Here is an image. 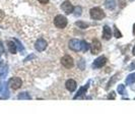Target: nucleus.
<instances>
[{"mask_svg": "<svg viewBox=\"0 0 135 122\" xmlns=\"http://www.w3.org/2000/svg\"><path fill=\"white\" fill-rule=\"evenodd\" d=\"M0 56H1V53H0Z\"/></svg>", "mask_w": 135, "mask_h": 122, "instance_id": "nucleus-34", "label": "nucleus"}, {"mask_svg": "<svg viewBox=\"0 0 135 122\" xmlns=\"http://www.w3.org/2000/svg\"><path fill=\"white\" fill-rule=\"evenodd\" d=\"M35 48L39 51V52H42L44 51L46 48H47V42L44 40V39H38V41L36 42V45H35Z\"/></svg>", "mask_w": 135, "mask_h": 122, "instance_id": "nucleus-9", "label": "nucleus"}, {"mask_svg": "<svg viewBox=\"0 0 135 122\" xmlns=\"http://www.w3.org/2000/svg\"><path fill=\"white\" fill-rule=\"evenodd\" d=\"M81 11H82V8H81L80 6L74 7V10H73V12H74V14L76 15V16H79V15L81 14Z\"/></svg>", "mask_w": 135, "mask_h": 122, "instance_id": "nucleus-19", "label": "nucleus"}, {"mask_svg": "<svg viewBox=\"0 0 135 122\" xmlns=\"http://www.w3.org/2000/svg\"><path fill=\"white\" fill-rule=\"evenodd\" d=\"M65 87H66V88L70 93H72V92H74L75 90H76L77 85H76V81H73V79H68L66 81V83H65Z\"/></svg>", "mask_w": 135, "mask_h": 122, "instance_id": "nucleus-10", "label": "nucleus"}, {"mask_svg": "<svg viewBox=\"0 0 135 122\" xmlns=\"http://www.w3.org/2000/svg\"><path fill=\"white\" fill-rule=\"evenodd\" d=\"M3 17H4V13H3V12L0 10V20H2Z\"/></svg>", "mask_w": 135, "mask_h": 122, "instance_id": "nucleus-30", "label": "nucleus"}, {"mask_svg": "<svg viewBox=\"0 0 135 122\" xmlns=\"http://www.w3.org/2000/svg\"><path fill=\"white\" fill-rule=\"evenodd\" d=\"M116 78H117V75H115V76H113V79H112V81H109V83H108V88L110 87V86H112L114 82H115V81H116Z\"/></svg>", "mask_w": 135, "mask_h": 122, "instance_id": "nucleus-24", "label": "nucleus"}, {"mask_svg": "<svg viewBox=\"0 0 135 122\" xmlns=\"http://www.w3.org/2000/svg\"><path fill=\"white\" fill-rule=\"evenodd\" d=\"M61 63H62V65H63L64 67H66V68H72L73 67V64H74L72 57L69 56V55H65L64 57H62Z\"/></svg>", "mask_w": 135, "mask_h": 122, "instance_id": "nucleus-6", "label": "nucleus"}, {"mask_svg": "<svg viewBox=\"0 0 135 122\" xmlns=\"http://www.w3.org/2000/svg\"><path fill=\"white\" fill-rule=\"evenodd\" d=\"M108 98H109V99H115V98H116L115 92H111V93H110V95H109Z\"/></svg>", "mask_w": 135, "mask_h": 122, "instance_id": "nucleus-25", "label": "nucleus"}, {"mask_svg": "<svg viewBox=\"0 0 135 122\" xmlns=\"http://www.w3.org/2000/svg\"><path fill=\"white\" fill-rule=\"evenodd\" d=\"M119 3L121 4V5H120V6H121V7H124V6H125V4H126L124 0H120V2H119Z\"/></svg>", "mask_w": 135, "mask_h": 122, "instance_id": "nucleus-27", "label": "nucleus"}, {"mask_svg": "<svg viewBox=\"0 0 135 122\" xmlns=\"http://www.w3.org/2000/svg\"><path fill=\"white\" fill-rule=\"evenodd\" d=\"M118 93H119L120 95H125V94H126L125 86H123V85H119V86H118Z\"/></svg>", "mask_w": 135, "mask_h": 122, "instance_id": "nucleus-18", "label": "nucleus"}, {"mask_svg": "<svg viewBox=\"0 0 135 122\" xmlns=\"http://www.w3.org/2000/svg\"><path fill=\"white\" fill-rule=\"evenodd\" d=\"M111 37H112V30H111V27H108V26H105L104 30H103V38L105 40H110Z\"/></svg>", "mask_w": 135, "mask_h": 122, "instance_id": "nucleus-11", "label": "nucleus"}, {"mask_svg": "<svg viewBox=\"0 0 135 122\" xmlns=\"http://www.w3.org/2000/svg\"><path fill=\"white\" fill-rule=\"evenodd\" d=\"M88 49H89V45L85 41H81V51L82 52H86Z\"/></svg>", "mask_w": 135, "mask_h": 122, "instance_id": "nucleus-17", "label": "nucleus"}, {"mask_svg": "<svg viewBox=\"0 0 135 122\" xmlns=\"http://www.w3.org/2000/svg\"><path fill=\"white\" fill-rule=\"evenodd\" d=\"M132 53H133V55H135V46H134V48H133V51H132Z\"/></svg>", "mask_w": 135, "mask_h": 122, "instance_id": "nucleus-32", "label": "nucleus"}, {"mask_svg": "<svg viewBox=\"0 0 135 122\" xmlns=\"http://www.w3.org/2000/svg\"><path fill=\"white\" fill-rule=\"evenodd\" d=\"M107 63V58L105 56H101L99 58H97L95 62L93 63V67L94 68H102L105 64Z\"/></svg>", "mask_w": 135, "mask_h": 122, "instance_id": "nucleus-8", "label": "nucleus"}, {"mask_svg": "<svg viewBox=\"0 0 135 122\" xmlns=\"http://www.w3.org/2000/svg\"><path fill=\"white\" fill-rule=\"evenodd\" d=\"M83 64H84V62H83V60H80V64H79L78 66H79V67H80L81 69H83V68H84V66H83Z\"/></svg>", "mask_w": 135, "mask_h": 122, "instance_id": "nucleus-28", "label": "nucleus"}, {"mask_svg": "<svg viewBox=\"0 0 135 122\" xmlns=\"http://www.w3.org/2000/svg\"><path fill=\"white\" fill-rule=\"evenodd\" d=\"M54 24L58 29H64L67 26V18L62 14H58L55 16Z\"/></svg>", "mask_w": 135, "mask_h": 122, "instance_id": "nucleus-2", "label": "nucleus"}, {"mask_svg": "<svg viewBox=\"0 0 135 122\" xmlns=\"http://www.w3.org/2000/svg\"><path fill=\"white\" fill-rule=\"evenodd\" d=\"M7 47H8V50H9L10 53H12V54L16 53L17 47H16V45H15V43H14L13 41H8L7 42Z\"/></svg>", "mask_w": 135, "mask_h": 122, "instance_id": "nucleus-12", "label": "nucleus"}, {"mask_svg": "<svg viewBox=\"0 0 135 122\" xmlns=\"http://www.w3.org/2000/svg\"><path fill=\"white\" fill-rule=\"evenodd\" d=\"M88 83H86L85 86H83V87H81L79 90H78V92H77V94L74 96V99H77L78 97H80V96H82L83 94H85L86 93V91H88Z\"/></svg>", "mask_w": 135, "mask_h": 122, "instance_id": "nucleus-14", "label": "nucleus"}, {"mask_svg": "<svg viewBox=\"0 0 135 122\" xmlns=\"http://www.w3.org/2000/svg\"><path fill=\"white\" fill-rule=\"evenodd\" d=\"M134 67H135V63H132V64L129 66V70H133Z\"/></svg>", "mask_w": 135, "mask_h": 122, "instance_id": "nucleus-29", "label": "nucleus"}, {"mask_svg": "<svg viewBox=\"0 0 135 122\" xmlns=\"http://www.w3.org/2000/svg\"><path fill=\"white\" fill-rule=\"evenodd\" d=\"M91 53L95 55V54H99L100 52H101L102 50V44L101 42L98 40V39H95V40L93 41V43H91Z\"/></svg>", "mask_w": 135, "mask_h": 122, "instance_id": "nucleus-7", "label": "nucleus"}, {"mask_svg": "<svg viewBox=\"0 0 135 122\" xmlns=\"http://www.w3.org/2000/svg\"><path fill=\"white\" fill-rule=\"evenodd\" d=\"M115 37L116 38H121L122 37V34L120 33V31L115 27Z\"/></svg>", "mask_w": 135, "mask_h": 122, "instance_id": "nucleus-23", "label": "nucleus"}, {"mask_svg": "<svg viewBox=\"0 0 135 122\" xmlns=\"http://www.w3.org/2000/svg\"><path fill=\"white\" fill-rule=\"evenodd\" d=\"M75 25L78 27V29H81V30L88 29V27H89V25H88V24L84 22V21H82V20H78V21H76V22H75Z\"/></svg>", "mask_w": 135, "mask_h": 122, "instance_id": "nucleus-15", "label": "nucleus"}, {"mask_svg": "<svg viewBox=\"0 0 135 122\" xmlns=\"http://www.w3.org/2000/svg\"><path fill=\"white\" fill-rule=\"evenodd\" d=\"M40 3H42V4H47L48 2H49V0H38Z\"/></svg>", "mask_w": 135, "mask_h": 122, "instance_id": "nucleus-26", "label": "nucleus"}, {"mask_svg": "<svg viewBox=\"0 0 135 122\" xmlns=\"http://www.w3.org/2000/svg\"><path fill=\"white\" fill-rule=\"evenodd\" d=\"M3 90V85H2V82L0 81V93H1V91Z\"/></svg>", "mask_w": 135, "mask_h": 122, "instance_id": "nucleus-31", "label": "nucleus"}, {"mask_svg": "<svg viewBox=\"0 0 135 122\" xmlns=\"http://www.w3.org/2000/svg\"><path fill=\"white\" fill-rule=\"evenodd\" d=\"M135 82V72L134 73H132V74H130L126 78V83L127 85H132V83H134Z\"/></svg>", "mask_w": 135, "mask_h": 122, "instance_id": "nucleus-16", "label": "nucleus"}, {"mask_svg": "<svg viewBox=\"0 0 135 122\" xmlns=\"http://www.w3.org/2000/svg\"><path fill=\"white\" fill-rule=\"evenodd\" d=\"M69 48L75 51V52H78L81 51V41L77 40V39H72V40L69 41Z\"/></svg>", "mask_w": 135, "mask_h": 122, "instance_id": "nucleus-5", "label": "nucleus"}, {"mask_svg": "<svg viewBox=\"0 0 135 122\" xmlns=\"http://www.w3.org/2000/svg\"><path fill=\"white\" fill-rule=\"evenodd\" d=\"M21 85H22V81H21V79H20V77H12V78H10L9 81H8V86L12 88V90L20 88L21 87Z\"/></svg>", "mask_w": 135, "mask_h": 122, "instance_id": "nucleus-4", "label": "nucleus"}, {"mask_svg": "<svg viewBox=\"0 0 135 122\" xmlns=\"http://www.w3.org/2000/svg\"><path fill=\"white\" fill-rule=\"evenodd\" d=\"M133 34H135V24L134 26H133Z\"/></svg>", "mask_w": 135, "mask_h": 122, "instance_id": "nucleus-33", "label": "nucleus"}, {"mask_svg": "<svg viewBox=\"0 0 135 122\" xmlns=\"http://www.w3.org/2000/svg\"><path fill=\"white\" fill-rule=\"evenodd\" d=\"M61 9L65 12L66 14H70L73 12V10H74V6L71 4V2L70 1H64L62 4H61Z\"/></svg>", "mask_w": 135, "mask_h": 122, "instance_id": "nucleus-3", "label": "nucleus"}, {"mask_svg": "<svg viewBox=\"0 0 135 122\" xmlns=\"http://www.w3.org/2000/svg\"><path fill=\"white\" fill-rule=\"evenodd\" d=\"M17 98L18 99H31V97L27 93H20V95L17 96Z\"/></svg>", "mask_w": 135, "mask_h": 122, "instance_id": "nucleus-21", "label": "nucleus"}, {"mask_svg": "<svg viewBox=\"0 0 135 122\" xmlns=\"http://www.w3.org/2000/svg\"><path fill=\"white\" fill-rule=\"evenodd\" d=\"M105 6L110 10H113L116 7V1L115 0H106L105 1Z\"/></svg>", "mask_w": 135, "mask_h": 122, "instance_id": "nucleus-13", "label": "nucleus"}, {"mask_svg": "<svg viewBox=\"0 0 135 122\" xmlns=\"http://www.w3.org/2000/svg\"><path fill=\"white\" fill-rule=\"evenodd\" d=\"M7 73V67L6 66H4V67H2L1 66V69H0V77H4Z\"/></svg>", "mask_w": 135, "mask_h": 122, "instance_id": "nucleus-20", "label": "nucleus"}, {"mask_svg": "<svg viewBox=\"0 0 135 122\" xmlns=\"http://www.w3.org/2000/svg\"><path fill=\"white\" fill-rule=\"evenodd\" d=\"M89 13H90V17L93 20H103L105 17V15H106L105 12L103 11V9L100 8V7H94V8H91L90 11H89Z\"/></svg>", "mask_w": 135, "mask_h": 122, "instance_id": "nucleus-1", "label": "nucleus"}, {"mask_svg": "<svg viewBox=\"0 0 135 122\" xmlns=\"http://www.w3.org/2000/svg\"><path fill=\"white\" fill-rule=\"evenodd\" d=\"M14 42H15V43L17 44V45H16V47H18V48H20V51H23V50H25V49H23V47H22V45L20 44V41H18V40H16V39H14Z\"/></svg>", "mask_w": 135, "mask_h": 122, "instance_id": "nucleus-22", "label": "nucleus"}]
</instances>
